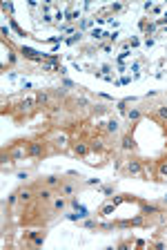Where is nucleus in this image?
Returning <instances> with one entry per match:
<instances>
[{"label": "nucleus", "instance_id": "f257e3e1", "mask_svg": "<svg viewBox=\"0 0 167 250\" xmlns=\"http://www.w3.org/2000/svg\"><path fill=\"white\" fill-rule=\"evenodd\" d=\"M76 152H80V154H85V152H87V148H85V145H78V148H76Z\"/></svg>", "mask_w": 167, "mask_h": 250}, {"label": "nucleus", "instance_id": "f03ea898", "mask_svg": "<svg viewBox=\"0 0 167 250\" xmlns=\"http://www.w3.org/2000/svg\"><path fill=\"white\" fill-rule=\"evenodd\" d=\"M129 170H131V172H138L140 168H138V163H131V165H129Z\"/></svg>", "mask_w": 167, "mask_h": 250}]
</instances>
